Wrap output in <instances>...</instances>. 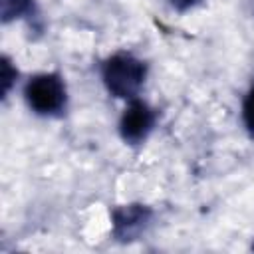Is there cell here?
Here are the masks:
<instances>
[{"instance_id":"8","label":"cell","mask_w":254,"mask_h":254,"mask_svg":"<svg viewBox=\"0 0 254 254\" xmlns=\"http://www.w3.org/2000/svg\"><path fill=\"white\" fill-rule=\"evenodd\" d=\"M202 0H169V4L179 10V12H187V10H192L194 6H198Z\"/></svg>"},{"instance_id":"2","label":"cell","mask_w":254,"mask_h":254,"mask_svg":"<svg viewBox=\"0 0 254 254\" xmlns=\"http://www.w3.org/2000/svg\"><path fill=\"white\" fill-rule=\"evenodd\" d=\"M28 107L40 117H60L67 107V87L58 71L32 75L24 85Z\"/></svg>"},{"instance_id":"7","label":"cell","mask_w":254,"mask_h":254,"mask_svg":"<svg viewBox=\"0 0 254 254\" xmlns=\"http://www.w3.org/2000/svg\"><path fill=\"white\" fill-rule=\"evenodd\" d=\"M16 79H18V69H16V65L12 64V60H10L8 56H2V60H0V83H2V95H4V97H6V95L10 93V89L14 87Z\"/></svg>"},{"instance_id":"3","label":"cell","mask_w":254,"mask_h":254,"mask_svg":"<svg viewBox=\"0 0 254 254\" xmlns=\"http://www.w3.org/2000/svg\"><path fill=\"white\" fill-rule=\"evenodd\" d=\"M153 222V208L143 202L119 204L111 210V236L117 242L139 240Z\"/></svg>"},{"instance_id":"4","label":"cell","mask_w":254,"mask_h":254,"mask_svg":"<svg viewBox=\"0 0 254 254\" xmlns=\"http://www.w3.org/2000/svg\"><path fill=\"white\" fill-rule=\"evenodd\" d=\"M157 125V111L143 99H129L119 117V135L127 145H141Z\"/></svg>"},{"instance_id":"5","label":"cell","mask_w":254,"mask_h":254,"mask_svg":"<svg viewBox=\"0 0 254 254\" xmlns=\"http://www.w3.org/2000/svg\"><path fill=\"white\" fill-rule=\"evenodd\" d=\"M0 16L2 22H14V20H38V6L36 0H0Z\"/></svg>"},{"instance_id":"1","label":"cell","mask_w":254,"mask_h":254,"mask_svg":"<svg viewBox=\"0 0 254 254\" xmlns=\"http://www.w3.org/2000/svg\"><path fill=\"white\" fill-rule=\"evenodd\" d=\"M149 65L131 52H115L101 64V81L109 95L117 99H133L145 85Z\"/></svg>"},{"instance_id":"6","label":"cell","mask_w":254,"mask_h":254,"mask_svg":"<svg viewBox=\"0 0 254 254\" xmlns=\"http://www.w3.org/2000/svg\"><path fill=\"white\" fill-rule=\"evenodd\" d=\"M240 115H242V125H244V129H246L248 137L254 139V83H252V85L248 87V91L244 93Z\"/></svg>"}]
</instances>
